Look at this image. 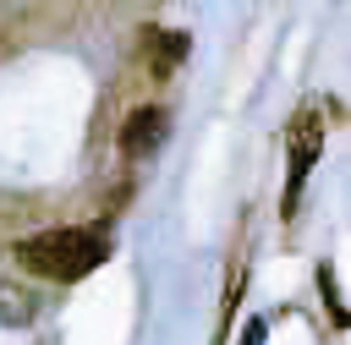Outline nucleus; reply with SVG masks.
<instances>
[{
    "label": "nucleus",
    "instance_id": "1",
    "mask_svg": "<svg viewBox=\"0 0 351 345\" xmlns=\"http://www.w3.org/2000/svg\"><path fill=\"white\" fill-rule=\"evenodd\" d=\"M104 257H110V230L104 225H60V230H38V235L16 241V263L38 279H55V285L88 279Z\"/></svg>",
    "mask_w": 351,
    "mask_h": 345
},
{
    "label": "nucleus",
    "instance_id": "2",
    "mask_svg": "<svg viewBox=\"0 0 351 345\" xmlns=\"http://www.w3.org/2000/svg\"><path fill=\"white\" fill-rule=\"evenodd\" d=\"M285 159H291V170H285V214H296V197H302L313 164L324 159V115H318V104H302L291 115V126H285Z\"/></svg>",
    "mask_w": 351,
    "mask_h": 345
},
{
    "label": "nucleus",
    "instance_id": "3",
    "mask_svg": "<svg viewBox=\"0 0 351 345\" xmlns=\"http://www.w3.org/2000/svg\"><path fill=\"white\" fill-rule=\"evenodd\" d=\"M165 131H170V115H165L159 104H143V110H132L126 126H121V153H126V159H148V153L165 142Z\"/></svg>",
    "mask_w": 351,
    "mask_h": 345
},
{
    "label": "nucleus",
    "instance_id": "4",
    "mask_svg": "<svg viewBox=\"0 0 351 345\" xmlns=\"http://www.w3.org/2000/svg\"><path fill=\"white\" fill-rule=\"evenodd\" d=\"M143 55H148L154 77H170V71L181 66V55H186V33H165V27H148V33H143Z\"/></svg>",
    "mask_w": 351,
    "mask_h": 345
},
{
    "label": "nucleus",
    "instance_id": "5",
    "mask_svg": "<svg viewBox=\"0 0 351 345\" xmlns=\"http://www.w3.org/2000/svg\"><path fill=\"white\" fill-rule=\"evenodd\" d=\"M33 318V296L16 290V285H0V329L5 323H27Z\"/></svg>",
    "mask_w": 351,
    "mask_h": 345
},
{
    "label": "nucleus",
    "instance_id": "6",
    "mask_svg": "<svg viewBox=\"0 0 351 345\" xmlns=\"http://www.w3.org/2000/svg\"><path fill=\"white\" fill-rule=\"evenodd\" d=\"M318 290H324V301H329V318H335V329H346V301H340V285H335V268H329V263L318 268Z\"/></svg>",
    "mask_w": 351,
    "mask_h": 345
},
{
    "label": "nucleus",
    "instance_id": "7",
    "mask_svg": "<svg viewBox=\"0 0 351 345\" xmlns=\"http://www.w3.org/2000/svg\"><path fill=\"white\" fill-rule=\"evenodd\" d=\"M263 334H269V323H263V318H252V323H247V334H241V345H263Z\"/></svg>",
    "mask_w": 351,
    "mask_h": 345
}]
</instances>
